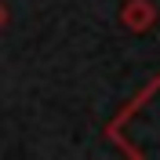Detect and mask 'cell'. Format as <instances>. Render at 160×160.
<instances>
[{
    "label": "cell",
    "mask_w": 160,
    "mask_h": 160,
    "mask_svg": "<svg viewBox=\"0 0 160 160\" xmlns=\"http://www.w3.org/2000/svg\"><path fill=\"white\" fill-rule=\"evenodd\" d=\"M120 22H124L131 33H146L153 22H157V8H153L149 0H128V4L120 8Z\"/></svg>",
    "instance_id": "obj_1"
},
{
    "label": "cell",
    "mask_w": 160,
    "mask_h": 160,
    "mask_svg": "<svg viewBox=\"0 0 160 160\" xmlns=\"http://www.w3.org/2000/svg\"><path fill=\"white\" fill-rule=\"evenodd\" d=\"M4 22H8V8L0 4V29H4Z\"/></svg>",
    "instance_id": "obj_2"
}]
</instances>
